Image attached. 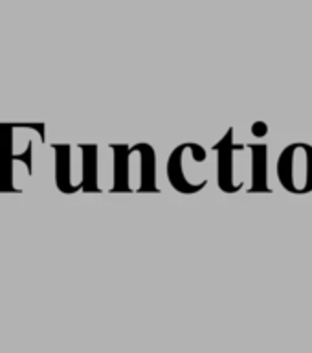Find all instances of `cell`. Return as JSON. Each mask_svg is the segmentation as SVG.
I'll list each match as a JSON object with an SVG mask.
<instances>
[{
  "label": "cell",
  "mask_w": 312,
  "mask_h": 353,
  "mask_svg": "<svg viewBox=\"0 0 312 353\" xmlns=\"http://www.w3.org/2000/svg\"><path fill=\"white\" fill-rule=\"evenodd\" d=\"M278 181L292 195L312 192V145L294 142L287 145L278 159Z\"/></svg>",
  "instance_id": "obj_1"
},
{
  "label": "cell",
  "mask_w": 312,
  "mask_h": 353,
  "mask_svg": "<svg viewBox=\"0 0 312 353\" xmlns=\"http://www.w3.org/2000/svg\"><path fill=\"white\" fill-rule=\"evenodd\" d=\"M217 151V182L225 193H237L242 188V182L233 181V154L242 151L245 145L233 143V129H228L226 134L215 143Z\"/></svg>",
  "instance_id": "obj_2"
},
{
  "label": "cell",
  "mask_w": 312,
  "mask_h": 353,
  "mask_svg": "<svg viewBox=\"0 0 312 353\" xmlns=\"http://www.w3.org/2000/svg\"><path fill=\"white\" fill-rule=\"evenodd\" d=\"M132 151L138 154V179L140 184L136 186L138 193H158L156 188V157L153 145L149 143H136Z\"/></svg>",
  "instance_id": "obj_3"
},
{
  "label": "cell",
  "mask_w": 312,
  "mask_h": 353,
  "mask_svg": "<svg viewBox=\"0 0 312 353\" xmlns=\"http://www.w3.org/2000/svg\"><path fill=\"white\" fill-rule=\"evenodd\" d=\"M13 129L10 123H0V192L11 193L13 188Z\"/></svg>",
  "instance_id": "obj_4"
},
{
  "label": "cell",
  "mask_w": 312,
  "mask_h": 353,
  "mask_svg": "<svg viewBox=\"0 0 312 353\" xmlns=\"http://www.w3.org/2000/svg\"><path fill=\"white\" fill-rule=\"evenodd\" d=\"M187 145H189V143H182V145H178V148L171 153L169 162H167V176H169L171 186L175 188L176 192L191 195V193L200 192V190L208 184V181L193 184V182H189L186 176L182 175V157H184V153L187 151Z\"/></svg>",
  "instance_id": "obj_5"
},
{
  "label": "cell",
  "mask_w": 312,
  "mask_h": 353,
  "mask_svg": "<svg viewBox=\"0 0 312 353\" xmlns=\"http://www.w3.org/2000/svg\"><path fill=\"white\" fill-rule=\"evenodd\" d=\"M252 151V186L248 193H270L269 188V149L264 143L248 145Z\"/></svg>",
  "instance_id": "obj_6"
},
{
  "label": "cell",
  "mask_w": 312,
  "mask_h": 353,
  "mask_svg": "<svg viewBox=\"0 0 312 353\" xmlns=\"http://www.w3.org/2000/svg\"><path fill=\"white\" fill-rule=\"evenodd\" d=\"M54 153H55V186L57 190L63 193H76L81 190V186H74L72 184V176H70V145L66 143H55L54 145Z\"/></svg>",
  "instance_id": "obj_7"
},
{
  "label": "cell",
  "mask_w": 312,
  "mask_h": 353,
  "mask_svg": "<svg viewBox=\"0 0 312 353\" xmlns=\"http://www.w3.org/2000/svg\"><path fill=\"white\" fill-rule=\"evenodd\" d=\"M112 153H114V184L110 192L114 193H127L131 192V184H129V157H131V148L129 145H110Z\"/></svg>",
  "instance_id": "obj_8"
},
{
  "label": "cell",
  "mask_w": 312,
  "mask_h": 353,
  "mask_svg": "<svg viewBox=\"0 0 312 353\" xmlns=\"http://www.w3.org/2000/svg\"><path fill=\"white\" fill-rule=\"evenodd\" d=\"M83 154L81 190L87 193H98V145H79Z\"/></svg>",
  "instance_id": "obj_9"
},
{
  "label": "cell",
  "mask_w": 312,
  "mask_h": 353,
  "mask_svg": "<svg viewBox=\"0 0 312 353\" xmlns=\"http://www.w3.org/2000/svg\"><path fill=\"white\" fill-rule=\"evenodd\" d=\"M32 142H28L26 149H24V153H17L13 154V160H17V162H22V164L26 165L28 173H32L33 171V165H32Z\"/></svg>",
  "instance_id": "obj_10"
},
{
  "label": "cell",
  "mask_w": 312,
  "mask_h": 353,
  "mask_svg": "<svg viewBox=\"0 0 312 353\" xmlns=\"http://www.w3.org/2000/svg\"><path fill=\"white\" fill-rule=\"evenodd\" d=\"M252 131L256 137H267L269 127H267V123H263V121H258V123H253L252 125Z\"/></svg>",
  "instance_id": "obj_11"
},
{
  "label": "cell",
  "mask_w": 312,
  "mask_h": 353,
  "mask_svg": "<svg viewBox=\"0 0 312 353\" xmlns=\"http://www.w3.org/2000/svg\"><path fill=\"white\" fill-rule=\"evenodd\" d=\"M24 127H28V129H35V131L39 132L41 140L44 142V125L43 123H28V125H24Z\"/></svg>",
  "instance_id": "obj_12"
}]
</instances>
